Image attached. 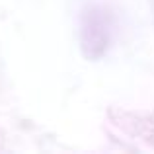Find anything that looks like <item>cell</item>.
Returning a JSON list of instances; mask_svg holds the SVG:
<instances>
[{"label":"cell","mask_w":154,"mask_h":154,"mask_svg":"<svg viewBox=\"0 0 154 154\" xmlns=\"http://www.w3.org/2000/svg\"><path fill=\"white\" fill-rule=\"evenodd\" d=\"M109 43V26L102 10L92 8L82 20V49L88 59H100Z\"/></svg>","instance_id":"obj_1"}]
</instances>
